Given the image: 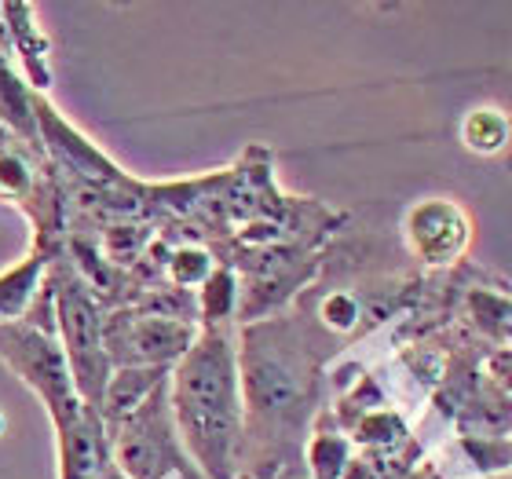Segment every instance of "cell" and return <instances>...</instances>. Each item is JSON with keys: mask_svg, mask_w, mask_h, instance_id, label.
<instances>
[{"mask_svg": "<svg viewBox=\"0 0 512 479\" xmlns=\"http://www.w3.org/2000/svg\"><path fill=\"white\" fill-rule=\"evenodd\" d=\"M172 406L180 436L213 479L235 476V454L242 439V395L238 359L220 330L202 333L191 344L172 377Z\"/></svg>", "mask_w": 512, "mask_h": 479, "instance_id": "6da1fadb", "label": "cell"}, {"mask_svg": "<svg viewBox=\"0 0 512 479\" xmlns=\"http://www.w3.org/2000/svg\"><path fill=\"white\" fill-rule=\"evenodd\" d=\"M121 469L132 479H161L169 469H180L176 443H172L169 406H165V381L136 406L118 447Z\"/></svg>", "mask_w": 512, "mask_h": 479, "instance_id": "7a4b0ae2", "label": "cell"}, {"mask_svg": "<svg viewBox=\"0 0 512 479\" xmlns=\"http://www.w3.org/2000/svg\"><path fill=\"white\" fill-rule=\"evenodd\" d=\"M410 253L428 267H447L461 260L472 242V220L454 198H425L403 220Z\"/></svg>", "mask_w": 512, "mask_h": 479, "instance_id": "3957f363", "label": "cell"}, {"mask_svg": "<svg viewBox=\"0 0 512 479\" xmlns=\"http://www.w3.org/2000/svg\"><path fill=\"white\" fill-rule=\"evenodd\" d=\"M59 326H63L66 348H70V366H74L77 388L99 403L103 381H107V352H103V337H99V319L92 300L85 297L81 282L66 278L59 289Z\"/></svg>", "mask_w": 512, "mask_h": 479, "instance_id": "277c9868", "label": "cell"}, {"mask_svg": "<svg viewBox=\"0 0 512 479\" xmlns=\"http://www.w3.org/2000/svg\"><path fill=\"white\" fill-rule=\"evenodd\" d=\"M246 392L253 410L286 417L300 410L304 395H308V381H304V370L293 355H286L278 344H260L256 333H249Z\"/></svg>", "mask_w": 512, "mask_h": 479, "instance_id": "5b68a950", "label": "cell"}, {"mask_svg": "<svg viewBox=\"0 0 512 479\" xmlns=\"http://www.w3.org/2000/svg\"><path fill=\"white\" fill-rule=\"evenodd\" d=\"M121 348L118 362H128V366H161L169 359H183L187 348L194 344V330L187 322L176 319H136L132 326H125L121 333Z\"/></svg>", "mask_w": 512, "mask_h": 479, "instance_id": "8992f818", "label": "cell"}, {"mask_svg": "<svg viewBox=\"0 0 512 479\" xmlns=\"http://www.w3.org/2000/svg\"><path fill=\"white\" fill-rule=\"evenodd\" d=\"M512 125L509 114L498 107H472L465 118H461V143L465 150L480 154V158H494L509 147Z\"/></svg>", "mask_w": 512, "mask_h": 479, "instance_id": "52a82bcc", "label": "cell"}, {"mask_svg": "<svg viewBox=\"0 0 512 479\" xmlns=\"http://www.w3.org/2000/svg\"><path fill=\"white\" fill-rule=\"evenodd\" d=\"M161 381H165V370H161V366H150V370H139V366L121 370L107 388L110 414L121 417V414H128V410H136V406L143 403V399H147Z\"/></svg>", "mask_w": 512, "mask_h": 479, "instance_id": "ba28073f", "label": "cell"}, {"mask_svg": "<svg viewBox=\"0 0 512 479\" xmlns=\"http://www.w3.org/2000/svg\"><path fill=\"white\" fill-rule=\"evenodd\" d=\"M37 282H41V260L37 256L19 267H11L8 275L0 278V322L15 319L26 308V300L37 289Z\"/></svg>", "mask_w": 512, "mask_h": 479, "instance_id": "9c48e42d", "label": "cell"}, {"mask_svg": "<svg viewBox=\"0 0 512 479\" xmlns=\"http://www.w3.org/2000/svg\"><path fill=\"white\" fill-rule=\"evenodd\" d=\"M469 308L476 315L483 330L498 337V341L512 344V300L509 297H498V293H472L469 297Z\"/></svg>", "mask_w": 512, "mask_h": 479, "instance_id": "30bf717a", "label": "cell"}, {"mask_svg": "<svg viewBox=\"0 0 512 479\" xmlns=\"http://www.w3.org/2000/svg\"><path fill=\"white\" fill-rule=\"evenodd\" d=\"M348 469V447L341 436H315L311 443V472L315 479H341Z\"/></svg>", "mask_w": 512, "mask_h": 479, "instance_id": "8fae6325", "label": "cell"}, {"mask_svg": "<svg viewBox=\"0 0 512 479\" xmlns=\"http://www.w3.org/2000/svg\"><path fill=\"white\" fill-rule=\"evenodd\" d=\"M465 447H469L472 458H480V469L487 472H502L512 465V443H505V439H465Z\"/></svg>", "mask_w": 512, "mask_h": 479, "instance_id": "7c38bea8", "label": "cell"}, {"mask_svg": "<svg viewBox=\"0 0 512 479\" xmlns=\"http://www.w3.org/2000/svg\"><path fill=\"white\" fill-rule=\"evenodd\" d=\"M231 304H235V278L227 275V271H216L209 282H205V315L209 319H220V315H227L231 311Z\"/></svg>", "mask_w": 512, "mask_h": 479, "instance_id": "4fadbf2b", "label": "cell"}, {"mask_svg": "<svg viewBox=\"0 0 512 479\" xmlns=\"http://www.w3.org/2000/svg\"><path fill=\"white\" fill-rule=\"evenodd\" d=\"M322 319H326V326H333V330H348V326H355V319H359V304H355L348 293H333V297L322 304Z\"/></svg>", "mask_w": 512, "mask_h": 479, "instance_id": "5bb4252c", "label": "cell"}, {"mask_svg": "<svg viewBox=\"0 0 512 479\" xmlns=\"http://www.w3.org/2000/svg\"><path fill=\"white\" fill-rule=\"evenodd\" d=\"M209 275V256L198 253V249H183L176 256V264H172V278L183 282V286H191V282H202Z\"/></svg>", "mask_w": 512, "mask_h": 479, "instance_id": "9a60e30c", "label": "cell"}, {"mask_svg": "<svg viewBox=\"0 0 512 479\" xmlns=\"http://www.w3.org/2000/svg\"><path fill=\"white\" fill-rule=\"evenodd\" d=\"M0 428H4V421H0Z\"/></svg>", "mask_w": 512, "mask_h": 479, "instance_id": "2e32d148", "label": "cell"}]
</instances>
